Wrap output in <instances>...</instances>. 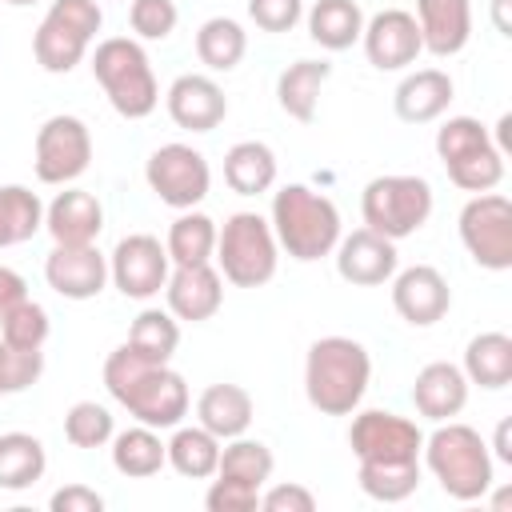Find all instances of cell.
Wrapping results in <instances>:
<instances>
[{"label":"cell","mask_w":512,"mask_h":512,"mask_svg":"<svg viewBox=\"0 0 512 512\" xmlns=\"http://www.w3.org/2000/svg\"><path fill=\"white\" fill-rule=\"evenodd\" d=\"M48 468V452L32 432H4L0 436V488L24 492Z\"/></svg>","instance_id":"obj_32"},{"label":"cell","mask_w":512,"mask_h":512,"mask_svg":"<svg viewBox=\"0 0 512 512\" xmlns=\"http://www.w3.org/2000/svg\"><path fill=\"white\" fill-rule=\"evenodd\" d=\"M204 508L208 512H256L260 508V488L232 480V476H216L204 492Z\"/></svg>","instance_id":"obj_43"},{"label":"cell","mask_w":512,"mask_h":512,"mask_svg":"<svg viewBox=\"0 0 512 512\" xmlns=\"http://www.w3.org/2000/svg\"><path fill=\"white\" fill-rule=\"evenodd\" d=\"M180 8L176 0H132L128 4V24L136 40H168L176 32Z\"/></svg>","instance_id":"obj_41"},{"label":"cell","mask_w":512,"mask_h":512,"mask_svg":"<svg viewBox=\"0 0 512 512\" xmlns=\"http://www.w3.org/2000/svg\"><path fill=\"white\" fill-rule=\"evenodd\" d=\"M168 272H172L168 248L156 236H148V232L124 236L112 248V256H108V280L128 300H152V296H160L164 284H168Z\"/></svg>","instance_id":"obj_14"},{"label":"cell","mask_w":512,"mask_h":512,"mask_svg":"<svg viewBox=\"0 0 512 512\" xmlns=\"http://www.w3.org/2000/svg\"><path fill=\"white\" fill-rule=\"evenodd\" d=\"M512 0H492V24H496V32L500 36H512Z\"/></svg>","instance_id":"obj_48"},{"label":"cell","mask_w":512,"mask_h":512,"mask_svg":"<svg viewBox=\"0 0 512 512\" xmlns=\"http://www.w3.org/2000/svg\"><path fill=\"white\" fill-rule=\"evenodd\" d=\"M304 20H308V36L328 52L352 48L364 32V12L356 0H316Z\"/></svg>","instance_id":"obj_30"},{"label":"cell","mask_w":512,"mask_h":512,"mask_svg":"<svg viewBox=\"0 0 512 512\" xmlns=\"http://www.w3.org/2000/svg\"><path fill=\"white\" fill-rule=\"evenodd\" d=\"M356 480H360L364 496H372L380 504H400L420 488V460L416 464H360Z\"/></svg>","instance_id":"obj_39"},{"label":"cell","mask_w":512,"mask_h":512,"mask_svg":"<svg viewBox=\"0 0 512 512\" xmlns=\"http://www.w3.org/2000/svg\"><path fill=\"white\" fill-rule=\"evenodd\" d=\"M104 388L120 408H128V416L136 424H148V428H176L192 408L184 376L168 364H152V360L136 356L128 344L108 352Z\"/></svg>","instance_id":"obj_1"},{"label":"cell","mask_w":512,"mask_h":512,"mask_svg":"<svg viewBox=\"0 0 512 512\" xmlns=\"http://www.w3.org/2000/svg\"><path fill=\"white\" fill-rule=\"evenodd\" d=\"M492 144H496V148L508 156V148H512V116H508V112L496 120V136H492Z\"/></svg>","instance_id":"obj_49"},{"label":"cell","mask_w":512,"mask_h":512,"mask_svg":"<svg viewBox=\"0 0 512 512\" xmlns=\"http://www.w3.org/2000/svg\"><path fill=\"white\" fill-rule=\"evenodd\" d=\"M112 468L128 480H148L168 464V448L160 440V428L136 424L124 432H112Z\"/></svg>","instance_id":"obj_27"},{"label":"cell","mask_w":512,"mask_h":512,"mask_svg":"<svg viewBox=\"0 0 512 512\" xmlns=\"http://www.w3.org/2000/svg\"><path fill=\"white\" fill-rule=\"evenodd\" d=\"M372 356L352 336H320L304 356V396L320 416H352L368 392Z\"/></svg>","instance_id":"obj_2"},{"label":"cell","mask_w":512,"mask_h":512,"mask_svg":"<svg viewBox=\"0 0 512 512\" xmlns=\"http://www.w3.org/2000/svg\"><path fill=\"white\" fill-rule=\"evenodd\" d=\"M100 24H104L100 0H52L44 20H40V28H36V36H32L36 64L44 72H52V76L72 72L88 56Z\"/></svg>","instance_id":"obj_9"},{"label":"cell","mask_w":512,"mask_h":512,"mask_svg":"<svg viewBox=\"0 0 512 512\" xmlns=\"http://www.w3.org/2000/svg\"><path fill=\"white\" fill-rule=\"evenodd\" d=\"M168 260L172 268L176 264H212V252H216V220L196 212V208H184L172 228H168Z\"/></svg>","instance_id":"obj_34"},{"label":"cell","mask_w":512,"mask_h":512,"mask_svg":"<svg viewBox=\"0 0 512 512\" xmlns=\"http://www.w3.org/2000/svg\"><path fill=\"white\" fill-rule=\"evenodd\" d=\"M164 304L184 324H204L224 304V276L212 264H176L164 284Z\"/></svg>","instance_id":"obj_20"},{"label":"cell","mask_w":512,"mask_h":512,"mask_svg":"<svg viewBox=\"0 0 512 512\" xmlns=\"http://www.w3.org/2000/svg\"><path fill=\"white\" fill-rule=\"evenodd\" d=\"M224 184L236 196H260L276 184V152L264 140H240L224 152Z\"/></svg>","instance_id":"obj_28"},{"label":"cell","mask_w":512,"mask_h":512,"mask_svg":"<svg viewBox=\"0 0 512 512\" xmlns=\"http://www.w3.org/2000/svg\"><path fill=\"white\" fill-rule=\"evenodd\" d=\"M348 448L356 464H416L424 448V432L416 428V420L400 412L364 408V412H352Z\"/></svg>","instance_id":"obj_11"},{"label":"cell","mask_w":512,"mask_h":512,"mask_svg":"<svg viewBox=\"0 0 512 512\" xmlns=\"http://www.w3.org/2000/svg\"><path fill=\"white\" fill-rule=\"evenodd\" d=\"M48 508L52 512H104V496L88 484H64L52 492Z\"/></svg>","instance_id":"obj_46"},{"label":"cell","mask_w":512,"mask_h":512,"mask_svg":"<svg viewBox=\"0 0 512 512\" xmlns=\"http://www.w3.org/2000/svg\"><path fill=\"white\" fill-rule=\"evenodd\" d=\"M332 64L328 60H296L276 76V104L284 116H292L296 124H312L316 120V104H320V88L328 84Z\"/></svg>","instance_id":"obj_26"},{"label":"cell","mask_w":512,"mask_h":512,"mask_svg":"<svg viewBox=\"0 0 512 512\" xmlns=\"http://www.w3.org/2000/svg\"><path fill=\"white\" fill-rule=\"evenodd\" d=\"M136 356L152 360V364H168L180 348V320L168 312V308H144L136 320H132V332L124 340Z\"/></svg>","instance_id":"obj_35"},{"label":"cell","mask_w":512,"mask_h":512,"mask_svg":"<svg viewBox=\"0 0 512 512\" xmlns=\"http://www.w3.org/2000/svg\"><path fill=\"white\" fill-rule=\"evenodd\" d=\"M164 108H168L176 128H184V132H212L228 116V96H224V88L212 76L184 72V76H176L168 84Z\"/></svg>","instance_id":"obj_18"},{"label":"cell","mask_w":512,"mask_h":512,"mask_svg":"<svg viewBox=\"0 0 512 512\" xmlns=\"http://www.w3.org/2000/svg\"><path fill=\"white\" fill-rule=\"evenodd\" d=\"M272 468H276V456L264 440H252V436H232L220 444V460H216V476H232V480H244L252 488H264L272 480Z\"/></svg>","instance_id":"obj_37"},{"label":"cell","mask_w":512,"mask_h":512,"mask_svg":"<svg viewBox=\"0 0 512 512\" xmlns=\"http://www.w3.org/2000/svg\"><path fill=\"white\" fill-rule=\"evenodd\" d=\"M216 272L236 288H264L276 276L280 244L272 224L260 212H232L224 228H216Z\"/></svg>","instance_id":"obj_6"},{"label":"cell","mask_w":512,"mask_h":512,"mask_svg":"<svg viewBox=\"0 0 512 512\" xmlns=\"http://www.w3.org/2000/svg\"><path fill=\"white\" fill-rule=\"evenodd\" d=\"M392 308L412 328H432L452 308V288L432 264H412L392 272Z\"/></svg>","instance_id":"obj_16"},{"label":"cell","mask_w":512,"mask_h":512,"mask_svg":"<svg viewBox=\"0 0 512 512\" xmlns=\"http://www.w3.org/2000/svg\"><path fill=\"white\" fill-rule=\"evenodd\" d=\"M452 96H456V84L444 68H416L396 84L392 108L404 124H432L448 112Z\"/></svg>","instance_id":"obj_24"},{"label":"cell","mask_w":512,"mask_h":512,"mask_svg":"<svg viewBox=\"0 0 512 512\" xmlns=\"http://www.w3.org/2000/svg\"><path fill=\"white\" fill-rule=\"evenodd\" d=\"M252 416H256V404H252L248 388H240V384H208L196 396V424L208 428L216 440L244 436Z\"/></svg>","instance_id":"obj_25"},{"label":"cell","mask_w":512,"mask_h":512,"mask_svg":"<svg viewBox=\"0 0 512 512\" xmlns=\"http://www.w3.org/2000/svg\"><path fill=\"white\" fill-rule=\"evenodd\" d=\"M44 228V204L24 184H0V248L24 244Z\"/></svg>","instance_id":"obj_36"},{"label":"cell","mask_w":512,"mask_h":512,"mask_svg":"<svg viewBox=\"0 0 512 512\" xmlns=\"http://www.w3.org/2000/svg\"><path fill=\"white\" fill-rule=\"evenodd\" d=\"M416 28L424 52L448 60L472 40V0H416Z\"/></svg>","instance_id":"obj_21"},{"label":"cell","mask_w":512,"mask_h":512,"mask_svg":"<svg viewBox=\"0 0 512 512\" xmlns=\"http://www.w3.org/2000/svg\"><path fill=\"white\" fill-rule=\"evenodd\" d=\"M460 244L480 268L508 272L512 268V200L496 188L476 192L460 208Z\"/></svg>","instance_id":"obj_10"},{"label":"cell","mask_w":512,"mask_h":512,"mask_svg":"<svg viewBox=\"0 0 512 512\" xmlns=\"http://www.w3.org/2000/svg\"><path fill=\"white\" fill-rule=\"evenodd\" d=\"M44 280L64 300H96L108 284V256L96 244H52Z\"/></svg>","instance_id":"obj_17"},{"label":"cell","mask_w":512,"mask_h":512,"mask_svg":"<svg viewBox=\"0 0 512 512\" xmlns=\"http://www.w3.org/2000/svg\"><path fill=\"white\" fill-rule=\"evenodd\" d=\"M508 428H512V424H508V420H500V424H496V440H492V448H496V456H500L504 464H512V448H508Z\"/></svg>","instance_id":"obj_50"},{"label":"cell","mask_w":512,"mask_h":512,"mask_svg":"<svg viewBox=\"0 0 512 512\" xmlns=\"http://www.w3.org/2000/svg\"><path fill=\"white\" fill-rule=\"evenodd\" d=\"M268 224L276 232V244L292 260H300V264H312L320 256H332L336 240L344 236L340 208L324 192H316L308 184H284L280 192H272Z\"/></svg>","instance_id":"obj_3"},{"label":"cell","mask_w":512,"mask_h":512,"mask_svg":"<svg viewBox=\"0 0 512 512\" xmlns=\"http://www.w3.org/2000/svg\"><path fill=\"white\" fill-rule=\"evenodd\" d=\"M360 44H364V56L376 72H404L424 52L416 16L404 8H384L372 20H364Z\"/></svg>","instance_id":"obj_15"},{"label":"cell","mask_w":512,"mask_h":512,"mask_svg":"<svg viewBox=\"0 0 512 512\" xmlns=\"http://www.w3.org/2000/svg\"><path fill=\"white\" fill-rule=\"evenodd\" d=\"M436 156L448 180L464 192H492L504 180V152L476 116H448L436 128Z\"/></svg>","instance_id":"obj_7"},{"label":"cell","mask_w":512,"mask_h":512,"mask_svg":"<svg viewBox=\"0 0 512 512\" xmlns=\"http://www.w3.org/2000/svg\"><path fill=\"white\" fill-rule=\"evenodd\" d=\"M248 52V32L232 16H212L196 28V60L208 72H232Z\"/></svg>","instance_id":"obj_33"},{"label":"cell","mask_w":512,"mask_h":512,"mask_svg":"<svg viewBox=\"0 0 512 512\" xmlns=\"http://www.w3.org/2000/svg\"><path fill=\"white\" fill-rule=\"evenodd\" d=\"M92 76L104 88L108 104L124 120H144L160 104V84L152 72V60L140 40L132 36H108L92 52Z\"/></svg>","instance_id":"obj_5"},{"label":"cell","mask_w":512,"mask_h":512,"mask_svg":"<svg viewBox=\"0 0 512 512\" xmlns=\"http://www.w3.org/2000/svg\"><path fill=\"white\" fill-rule=\"evenodd\" d=\"M336 272L340 280L356 284V288H376V284H388L392 272L400 268V256H396V240L372 232V228H356L348 236L336 240Z\"/></svg>","instance_id":"obj_19"},{"label":"cell","mask_w":512,"mask_h":512,"mask_svg":"<svg viewBox=\"0 0 512 512\" xmlns=\"http://www.w3.org/2000/svg\"><path fill=\"white\" fill-rule=\"evenodd\" d=\"M24 296H28L24 276H20V272H12V268H0V316H4L12 304H20Z\"/></svg>","instance_id":"obj_47"},{"label":"cell","mask_w":512,"mask_h":512,"mask_svg":"<svg viewBox=\"0 0 512 512\" xmlns=\"http://www.w3.org/2000/svg\"><path fill=\"white\" fill-rule=\"evenodd\" d=\"M220 444L224 440H216L208 428H200V424H176L172 428V440H164V448H168V464L184 476V480H208V476H216V460H220Z\"/></svg>","instance_id":"obj_31"},{"label":"cell","mask_w":512,"mask_h":512,"mask_svg":"<svg viewBox=\"0 0 512 512\" xmlns=\"http://www.w3.org/2000/svg\"><path fill=\"white\" fill-rule=\"evenodd\" d=\"M412 404L424 420L440 424V420H456L468 404V376L460 364H448V360H432L416 372V384H412Z\"/></svg>","instance_id":"obj_22"},{"label":"cell","mask_w":512,"mask_h":512,"mask_svg":"<svg viewBox=\"0 0 512 512\" xmlns=\"http://www.w3.org/2000/svg\"><path fill=\"white\" fill-rule=\"evenodd\" d=\"M92 164V132L80 116L56 112L36 128V148H32V168L40 184H72L88 172Z\"/></svg>","instance_id":"obj_12"},{"label":"cell","mask_w":512,"mask_h":512,"mask_svg":"<svg viewBox=\"0 0 512 512\" xmlns=\"http://www.w3.org/2000/svg\"><path fill=\"white\" fill-rule=\"evenodd\" d=\"M464 376L488 392L512 384V336L508 332H476L464 348Z\"/></svg>","instance_id":"obj_29"},{"label":"cell","mask_w":512,"mask_h":512,"mask_svg":"<svg viewBox=\"0 0 512 512\" xmlns=\"http://www.w3.org/2000/svg\"><path fill=\"white\" fill-rule=\"evenodd\" d=\"M260 508L264 512H316V496L304 484H272V488H260Z\"/></svg>","instance_id":"obj_45"},{"label":"cell","mask_w":512,"mask_h":512,"mask_svg":"<svg viewBox=\"0 0 512 512\" xmlns=\"http://www.w3.org/2000/svg\"><path fill=\"white\" fill-rule=\"evenodd\" d=\"M4 4H12V8H28V4H40V0H4Z\"/></svg>","instance_id":"obj_51"},{"label":"cell","mask_w":512,"mask_h":512,"mask_svg":"<svg viewBox=\"0 0 512 512\" xmlns=\"http://www.w3.org/2000/svg\"><path fill=\"white\" fill-rule=\"evenodd\" d=\"M44 372V352H20L0 340V396H16L32 388Z\"/></svg>","instance_id":"obj_42"},{"label":"cell","mask_w":512,"mask_h":512,"mask_svg":"<svg viewBox=\"0 0 512 512\" xmlns=\"http://www.w3.org/2000/svg\"><path fill=\"white\" fill-rule=\"evenodd\" d=\"M144 180H148V188L160 196V204L184 212V208H196V204L208 196V188H212V168H208L204 152H196L192 144L172 140V144H160V148L148 156Z\"/></svg>","instance_id":"obj_13"},{"label":"cell","mask_w":512,"mask_h":512,"mask_svg":"<svg viewBox=\"0 0 512 512\" xmlns=\"http://www.w3.org/2000/svg\"><path fill=\"white\" fill-rule=\"evenodd\" d=\"M52 332V320H48V308L36 304V300H20L12 304L4 316H0V340L8 348H20V352H44V340Z\"/></svg>","instance_id":"obj_38"},{"label":"cell","mask_w":512,"mask_h":512,"mask_svg":"<svg viewBox=\"0 0 512 512\" xmlns=\"http://www.w3.org/2000/svg\"><path fill=\"white\" fill-rule=\"evenodd\" d=\"M420 464L436 476V484L444 488V496L472 504L492 488V452L488 440L460 424V420H440L432 436H424L420 448Z\"/></svg>","instance_id":"obj_4"},{"label":"cell","mask_w":512,"mask_h":512,"mask_svg":"<svg viewBox=\"0 0 512 512\" xmlns=\"http://www.w3.org/2000/svg\"><path fill=\"white\" fill-rule=\"evenodd\" d=\"M432 184L412 172H388L364 184L360 192V216L364 228L388 236V240H408L416 236L428 216H432Z\"/></svg>","instance_id":"obj_8"},{"label":"cell","mask_w":512,"mask_h":512,"mask_svg":"<svg viewBox=\"0 0 512 512\" xmlns=\"http://www.w3.org/2000/svg\"><path fill=\"white\" fill-rule=\"evenodd\" d=\"M112 432H116V420L96 400H76L64 412V440L72 448H104L112 440Z\"/></svg>","instance_id":"obj_40"},{"label":"cell","mask_w":512,"mask_h":512,"mask_svg":"<svg viewBox=\"0 0 512 512\" xmlns=\"http://www.w3.org/2000/svg\"><path fill=\"white\" fill-rule=\"evenodd\" d=\"M104 228V208L92 192L84 188H64L44 204V232L52 244H96Z\"/></svg>","instance_id":"obj_23"},{"label":"cell","mask_w":512,"mask_h":512,"mask_svg":"<svg viewBox=\"0 0 512 512\" xmlns=\"http://www.w3.org/2000/svg\"><path fill=\"white\" fill-rule=\"evenodd\" d=\"M248 16L260 32H292L304 20V0H248Z\"/></svg>","instance_id":"obj_44"}]
</instances>
